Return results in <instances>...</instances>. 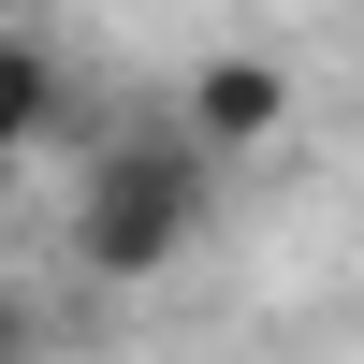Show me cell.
<instances>
[{"instance_id": "obj_1", "label": "cell", "mask_w": 364, "mask_h": 364, "mask_svg": "<svg viewBox=\"0 0 364 364\" xmlns=\"http://www.w3.org/2000/svg\"><path fill=\"white\" fill-rule=\"evenodd\" d=\"M190 233H204V146H190V132H175V146L132 132L102 175H87V204H73V262H87V277H117V291L161 277Z\"/></svg>"}, {"instance_id": "obj_2", "label": "cell", "mask_w": 364, "mask_h": 364, "mask_svg": "<svg viewBox=\"0 0 364 364\" xmlns=\"http://www.w3.org/2000/svg\"><path fill=\"white\" fill-rule=\"evenodd\" d=\"M277 132H291V73H277V58L233 44V58L190 73V146H277Z\"/></svg>"}, {"instance_id": "obj_3", "label": "cell", "mask_w": 364, "mask_h": 364, "mask_svg": "<svg viewBox=\"0 0 364 364\" xmlns=\"http://www.w3.org/2000/svg\"><path fill=\"white\" fill-rule=\"evenodd\" d=\"M58 102H73V73H58V44H44V29H0V161H15V146L44 132Z\"/></svg>"}, {"instance_id": "obj_4", "label": "cell", "mask_w": 364, "mask_h": 364, "mask_svg": "<svg viewBox=\"0 0 364 364\" xmlns=\"http://www.w3.org/2000/svg\"><path fill=\"white\" fill-rule=\"evenodd\" d=\"M0 364H44V306H15V291H0Z\"/></svg>"}, {"instance_id": "obj_5", "label": "cell", "mask_w": 364, "mask_h": 364, "mask_svg": "<svg viewBox=\"0 0 364 364\" xmlns=\"http://www.w3.org/2000/svg\"><path fill=\"white\" fill-rule=\"evenodd\" d=\"M0 29H15V0H0Z\"/></svg>"}]
</instances>
